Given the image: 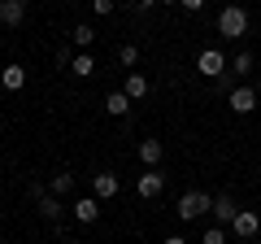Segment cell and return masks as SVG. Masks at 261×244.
Instances as JSON below:
<instances>
[{"label":"cell","instance_id":"cell-19","mask_svg":"<svg viewBox=\"0 0 261 244\" xmlns=\"http://www.w3.org/2000/svg\"><path fill=\"white\" fill-rule=\"evenodd\" d=\"M231 75H252V53H235L231 57Z\"/></svg>","mask_w":261,"mask_h":244},{"label":"cell","instance_id":"cell-13","mask_svg":"<svg viewBox=\"0 0 261 244\" xmlns=\"http://www.w3.org/2000/svg\"><path fill=\"white\" fill-rule=\"evenodd\" d=\"M35 197H39V214H44L48 223H57V218L65 214V209H61V197H53V192H44V188H35Z\"/></svg>","mask_w":261,"mask_h":244},{"label":"cell","instance_id":"cell-21","mask_svg":"<svg viewBox=\"0 0 261 244\" xmlns=\"http://www.w3.org/2000/svg\"><path fill=\"white\" fill-rule=\"evenodd\" d=\"M200 244H226V231H222V227L214 223V227H209L205 235H200Z\"/></svg>","mask_w":261,"mask_h":244},{"label":"cell","instance_id":"cell-22","mask_svg":"<svg viewBox=\"0 0 261 244\" xmlns=\"http://www.w3.org/2000/svg\"><path fill=\"white\" fill-rule=\"evenodd\" d=\"M92 13H96V18H109V13H113V0H92Z\"/></svg>","mask_w":261,"mask_h":244},{"label":"cell","instance_id":"cell-14","mask_svg":"<svg viewBox=\"0 0 261 244\" xmlns=\"http://www.w3.org/2000/svg\"><path fill=\"white\" fill-rule=\"evenodd\" d=\"M130 105H135V101H130L126 92H109V96H105V109H109V118H126Z\"/></svg>","mask_w":261,"mask_h":244},{"label":"cell","instance_id":"cell-9","mask_svg":"<svg viewBox=\"0 0 261 244\" xmlns=\"http://www.w3.org/2000/svg\"><path fill=\"white\" fill-rule=\"evenodd\" d=\"M27 22V0H0V27H22Z\"/></svg>","mask_w":261,"mask_h":244},{"label":"cell","instance_id":"cell-26","mask_svg":"<svg viewBox=\"0 0 261 244\" xmlns=\"http://www.w3.org/2000/svg\"><path fill=\"white\" fill-rule=\"evenodd\" d=\"M61 244H79V240H61Z\"/></svg>","mask_w":261,"mask_h":244},{"label":"cell","instance_id":"cell-24","mask_svg":"<svg viewBox=\"0 0 261 244\" xmlns=\"http://www.w3.org/2000/svg\"><path fill=\"white\" fill-rule=\"evenodd\" d=\"M161 244H187V240H183V235H166V240H161Z\"/></svg>","mask_w":261,"mask_h":244},{"label":"cell","instance_id":"cell-18","mask_svg":"<svg viewBox=\"0 0 261 244\" xmlns=\"http://www.w3.org/2000/svg\"><path fill=\"white\" fill-rule=\"evenodd\" d=\"M70 39H74V48H79V53H87V48L96 44V31H92V27H83V22H79V27L70 31Z\"/></svg>","mask_w":261,"mask_h":244},{"label":"cell","instance_id":"cell-12","mask_svg":"<svg viewBox=\"0 0 261 244\" xmlns=\"http://www.w3.org/2000/svg\"><path fill=\"white\" fill-rule=\"evenodd\" d=\"M70 209H74V218H79L83 227H92L96 218H100V201H96V197H79Z\"/></svg>","mask_w":261,"mask_h":244},{"label":"cell","instance_id":"cell-5","mask_svg":"<svg viewBox=\"0 0 261 244\" xmlns=\"http://www.w3.org/2000/svg\"><path fill=\"white\" fill-rule=\"evenodd\" d=\"M226 105H231V113H252L257 109V92H252L248 83H240V87L226 92Z\"/></svg>","mask_w":261,"mask_h":244},{"label":"cell","instance_id":"cell-20","mask_svg":"<svg viewBox=\"0 0 261 244\" xmlns=\"http://www.w3.org/2000/svg\"><path fill=\"white\" fill-rule=\"evenodd\" d=\"M118 61H122L126 70H130V66H140V48H135V44H122V48H118Z\"/></svg>","mask_w":261,"mask_h":244},{"label":"cell","instance_id":"cell-10","mask_svg":"<svg viewBox=\"0 0 261 244\" xmlns=\"http://www.w3.org/2000/svg\"><path fill=\"white\" fill-rule=\"evenodd\" d=\"M0 87H5V92H22V87H27V66L9 61V66L0 70Z\"/></svg>","mask_w":261,"mask_h":244},{"label":"cell","instance_id":"cell-4","mask_svg":"<svg viewBox=\"0 0 261 244\" xmlns=\"http://www.w3.org/2000/svg\"><path fill=\"white\" fill-rule=\"evenodd\" d=\"M135 192H140L144 201H157L161 192H166V175H161V170H144V175L135 179Z\"/></svg>","mask_w":261,"mask_h":244},{"label":"cell","instance_id":"cell-17","mask_svg":"<svg viewBox=\"0 0 261 244\" xmlns=\"http://www.w3.org/2000/svg\"><path fill=\"white\" fill-rule=\"evenodd\" d=\"M70 70H74V79H92L96 75V57L92 53H79L74 61H70Z\"/></svg>","mask_w":261,"mask_h":244},{"label":"cell","instance_id":"cell-7","mask_svg":"<svg viewBox=\"0 0 261 244\" xmlns=\"http://www.w3.org/2000/svg\"><path fill=\"white\" fill-rule=\"evenodd\" d=\"M118 192H122L118 175H109V170H100V175H92V197H96V201H113Z\"/></svg>","mask_w":261,"mask_h":244},{"label":"cell","instance_id":"cell-23","mask_svg":"<svg viewBox=\"0 0 261 244\" xmlns=\"http://www.w3.org/2000/svg\"><path fill=\"white\" fill-rule=\"evenodd\" d=\"M174 5H183L187 13H200V9H205V0H174Z\"/></svg>","mask_w":261,"mask_h":244},{"label":"cell","instance_id":"cell-6","mask_svg":"<svg viewBox=\"0 0 261 244\" xmlns=\"http://www.w3.org/2000/svg\"><path fill=\"white\" fill-rule=\"evenodd\" d=\"M257 231H261V214H257V209H240V214H235V223H231V235L252 240Z\"/></svg>","mask_w":261,"mask_h":244},{"label":"cell","instance_id":"cell-11","mask_svg":"<svg viewBox=\"0 0 261 244\" xmlns=\"http://www.w3.org/2000/svg\"><path fill=\"white\" fill-rule=\"evenodd\" d=\"M209 214L218 218V227L222 223H235V214H240V205H235V197H226V192H218L214 197V209H209Z\"/></svg>","mask_w":261,"mask_h":244},{"label":"cell","instance_id":"cell-1","mask_svg":"<svg viewBox=\"0 0 261 244\" xmlns=\"http://www.w3.org/2000/svg\"><path fill=\"white\" fill-rule=\"evenodd\" d=\"M218 35L222 39H244L248 35V9H244V5H226V9L218 13Z\"/></svg>","mask_w":261,"mask_h":244},{"label":"cell","instance_id":"cell-8","mask_svg":"<svg viewBox=\"0 0 261 244\" xmlns=\"http://www.w3.org/2000/svg\"><path fill=\"white\" fill-rule=\"evenodd\" d=\"M135 153H140L144 170H157V166H161V157H166V144H161V140H152V135H148V140H140V149H135Z\"/></svg>","mask_w":261,"mask_h":244},{"label":"cell","instance_id":"cell-3","mask_svg":"<svg viewBox=\"0 0 261 244\" xmlns=\"http://www.w3.org/2000/svg\"><path fill=\"white\" fill-rule=\"evenodd\" d=\"M196 70H200L205 79H218V83H222V79L231 75V61H226V57L218 53V48H205V53L196 57Z\"/></svg>","mask_w":261,"mask_h":244},{"label":"cell","instance_id":"cell-25","mask_svg":"<svg viewBox=\"0 0 261 244\" xmlns=\"http://www.w3.org/2000/svg\"><path fill=\"white\" fill-rule=\"evenodd\" d=\"M148 5H170V0H144V9H148Z\"/></svg>","mask_w":261,"mask_h":244},{"label":"cell","instance_id":"cell-2","mask_svg":"<svg viewBox=\"0 0 261 244\" xmlns=\"http://www.w3.org/2000/svg\"><path fill=\"white\" fill-rule=\"evenodd\" d=\"M209 209H214V197H209V192H183L178 205H174V214H178V223H196V218H205Z\"/></svg>","mask_w":261,"mask_h":244},{"label":"cell","instance_id":"cell-16","mask_svg":"<svg viewBox=\"0 0 261 244\" xmlns=\"http://www.w3.org/2000/svg\"><path fill=\"white\" fill-rule=\"evenodd\" d=\"M48 192H53V197H65V192H74V175H70V170H57V175L48 179Z\"/></svg>","mask_w":261,"mask_h":244},{"label":"cell","instance_id":"cell-15","mask_svg":"<svg viewBox=\"0 0 261 244\" xmlns=\"http://www.w3.org/2000/svg\"><path fill=\"white\" fill-rule=\"evenodd\" d=\"M122 92H126L130 101H144V96H148V79H144L140 70H130V75H126V83H122Z\"/></svg>","mask_w":261,"mask_h":244}]
</instances>
